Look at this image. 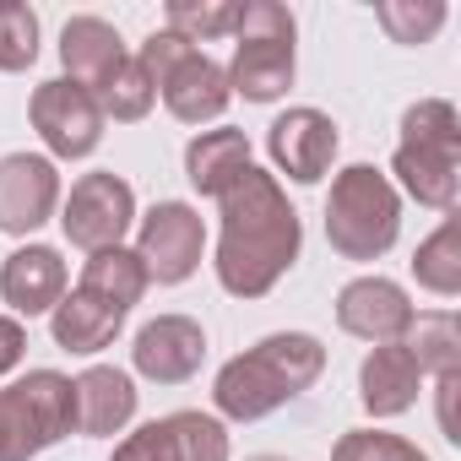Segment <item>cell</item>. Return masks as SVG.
<instances>
[{"label":"cell","instance_id":"cell-1","mask_svg":"<svg viewBox=\"0 0 461 461\" xmlns=\"http://www.w3.org/2000/svg\"><path fill=\"white\" fill-rule=\"evenodd\" d=\"M217 206H222V228H217L212 272H217L222 294L267 299L294 272V261L304 250V222H299L288 190L277 185V174L250 163L217 195Z\"/></svg>","mask_w":461,"mask_h":461},{"label":"cell","instance_id":"cell-2","mask_svg":"<svg viewBox=\"0 0 461 461\" xmlns=\"http://www.w3.org/2000/svg\"><path fill=\"white\" fill-rule=\"evenodd\" d=\"M326 369V348L310 331H272L240 358H228L212 380V407L228 423H261L294 396H304Z\"/></svg>","mask_w":461,"mask_h":461},{"label":"cell","instance_id":"cell-3","mask_svg":"<svg viewBox=\"0 0 461 461\" xmlns=\"http://www.w3.org/2000/svg\"><path fill=\"white\" fill-rule=\"evenodd\" d=\"M396 185L434 212H456L461 195V114L450 98H418L402 114V141L391 152Z\"/></svg>","mask_w":461,"mask_h":461},{"label":"cell","instance_id":"cell-4","mask_svg":"<svg viewBox=\"0 0 461 461\" xmlns=\"http://www.w3.org/2000/svg\"><path fill=\"white\" fill-rule=\"evenodd\" d=\"M402 234V195L375 163H348L326 195V240L342 261H380Z\"/></svg>","mask_w":461,"mask_h":461},{"label":"cell","instance_id":"cell-5","mask_svg":"<svg viewBox=\"0 0 461 461\" xmlns=\"http://www.w3.org/2000/svg\"><path fill=\"white\" fill-rule=\"evenodd\" d=\"M234 39L240 44H234V66H228V93H240L245 104H277L299 71L294 12L277 6V0H245Z\"/></svg>","mask_w":461,"mask_h":461},{"label":"cell","instance_id":"cell-6","mask_svg":"<svg viewBox=\"0 0 461 461\" xmlns=\"http://www.w3.org/2000/svg\"><path fill=\"white\" fill-rule=\"evenodd\" d=\"M136 66L152 77L163 109L179 125H212V120H222L228 104H234V93H228V71L206 50H190L185 39H174L163 28L136 50Z\"/></svg>","mask_w":461,"mask_h":461},{"label":"cell","instance_id":"cell-7","mask_svg":"<svg viewBox=\"0 0 461 461\" xmlns=\"http://www.w3.org/2000/svg\"><path fill=\"white\" fill-rule=\"evenodd\" d=\"M77 434V391L60 369H28L0 391V461H33Z\"/></svg>","mask_w":461,"mask_h":461},{"label":"cell","instance_id":"cell-8","mask_svg":"<svg viewBox=\"0 0 461 461\" xmlns=\"http://www.w3.org/2000/svg\"><path fill=\"white\" fill-rule=\"evenodd\" d=\"M131 222H136V190L120 174H109V168L82 174L71 185V195L60 201V234L77 250H87V256L120 250L125 234H131Z\"/></svg>","mask_w":461,"mask_h":461},{"label":"cell","instance_id":"cell-9","mask_svg":"<svg viewBox=\"0 0 461 461\" xmlns=\"http://www.w3.org/2000/svg\"><path fill=\"white\" fill-rule=\"evenodd\" d=\"M206 250V222L190 201H158L141 228H136V261L147 267V283L158 288H179L195 277Z\"/></svg>","mask_w":461,"mask_h":461},{"label":"cell","instance_id":"cell-10","mask_svg":"<svg viewBox=\"0 0 461 461\" xmlns=\"http://www.w3.org/2000/svg\"><path fill=\"white\" fill-rule=\"evenodd\" d=\"M28 120L39 131V141L50 147L44 158L50 163H77V158H93L98 141H104V114H98V98L66 77L55 82H39L33 98H28Z\"/></svg>","mask_w":461,"mask_h":461},{"label":"cell","instance_id":"cell-11","mask_svg":"<svg viewBox=\"0 0 461 461\" xmlns=\"http://www.w3.org/2000/svg\"><path fill=\"white\" fill-rule=\"evenodd\" d=\"M228 456H234V445H228L222 418L185 407V412L152 418L136 434H125L109 461H228Z\"/></svg>","mask_w":461,"mask_h":461},{"label":"cell","instance_id":"cell-12","mask_svg":"<svg viewBox=\"0 0 461 461\" xmlns=\"http://www.w3.org/2000/svg\"><path fill=\"white\" fill-rule=\"evenodd\" d=\"M60 212V168L44 152H6L0 158V234H39Z\"/></svg>","mask_w":461,"mask_h":461},{"label":"cell","instance_id":"cell-13","mask_svg":"<svg viewBox=\"0 0 461 461\" xmlns=\"http://www.w3.org/2000/svg\"><path fill=\"white\" fill-rule=\"evenodd\" d=\"M337 147H342L337 120L321 114V109H310V104L277 114L272 131H267V152H272L277 174H288L294 185H321L326 168L337 163Z\"/></svg>","mask_w":461,"mask_h":461},{"label":"cell","instance_id":"cell-14","mask_svg":"<svg viewBox=\"0 0 461 461\" xmlns=\"http://www.w3.org/2000/svg\"><path fill=\"white\" fill-rule=\"evenodd\" d=\"M412 321H418V310H412L407 288L391 283V277H353L337 294V326L358 342H375V348L402 342L412 331Z\"/></svg>","mask_w":461,"mask_h":461},{"label":"cell","instance_id":"cell-15","mask_svg":"<svg viewBox=\"0 0 461 461\" xmlns=\"http://www.w3.org/2000/svg\"><path fill=\"white\" fill-rule=\"evenodd\" d=\"M201 358H206V331L190 315H158L131 342V364L152 385H185L201 369Z\"/></svg>","mask_w":461,"mask_h":461},{"label":"cell","instance_id":"cell-16","mask_svg":"<svg viewBox=\"0 0 461 461\" xmlns=\"http://www.w3.org/2000/svg\"><path fill=\"white\" fill-rule=\"evenodd\" d=\"M71 288V272L60 261V250L50 245H23L0 261V299L12 304V315H50Z\"/></svg>","mask_w":461,"mask_h":461},{"label":"cell","instance_id":"cell-17","mask_svg":"<svg viewBox=\"0 0 461 461\" xmlns=\"http://www.w3.org/2000/svg\"><path fill=\"white\" fill-rule=\"evenodd\" d=\"M423 396V369L402 342H380L369 348V358L358 364V402L369 418H402L412 402Z\"/></svg>","mask_w":461,"mask_h":461},{"label":"cell","instance_id":"cell-18","mask_svg":"<svg viewBox=\"0 0 461 461\" xmlns=\"http://www.w3.org/2000/svg\"><path fill=\"white\" fill-rule=\"evenodd\" d=\"M77 391V434H93V439H109V434H125L131 418H136V380L114 364H93L71 380Z\"/></svg>","mask_w":461,"mask_h":461},{"label":"cell","instance_id":"cell-19","mask_svg":"<svg viewBox=\"0 0 461 461\" xmlns=\"http://www.w3.org/2000/svg\"><path fill=\"white\" fill-rule=\"evenodd\" d=\"M60 60H66V82L98 93L131 60V50H125V39H120L114 23H104V17H71L66 33H60Z\"/></svg>","mask_w":461,"mask_h":461},{"label":"cell","instance_id":"cell-20","mask_svg":"<svg viewBox=\"0 0 461 461\" xmlns=\"http://www.w3.org/2000/svg\"><path fill=\"white\" fill-rule=\"evenodd\" d=\"M120 326H125V310H114V304H104V299H93V294H82V288H71L55 310H50V337H55V348H66V353H104L114 337H120Z\"/></svg>","mask_w":461,"mask_h":461},{"label":"cell","instance_id":"cell-21","mask_svg":"<svg viewBox=\"0 0 461 461\" xmlns=\"http://www.w3.org/2000/svg\"><path fill=\"white\" fill-rule=\"evenodd\" d=\"M250 136L234 131V125H222V131H201L190 147H185V179L201 190V195H222L228 185H234L245 168H250Z\"/></svg>","mask_w":461,"mask_h":461},{"label":"cell","instance_id":"cell-22","mask_svg":"<svg viewBox=\"0 0 461 461\" xmlns=\"http://www.w3.org/2000/svg\"><path fill=\"white\" fill-rule=\"evenodd\" d=\"M77 288L131 315V304H141V294H147V267H141L136 250H125V245H120V250H98V256H87Z\"/></svg>","mask_w":461,"mask_h":461},{"label":"cell","instance_id":"cell-23","mask_svg":"<svg viewBox=\"0 0 461 461\" xmlns=\"http://www.w3.org/2000/svg\"><path fill=\"white\" fill-rule=\"evenodd\" d=\"M240 12H245V0H168L163 33H174V39H185L195 50V44H212L222 33H234Z\"/></svg>","mask_w":461,"mask_h":461},{"label":"cell","instance_id":"cell-24","mask_svg":"<svg viewBox=\"0 0 461 461\" xmlns=\"http://www.w3.org/2000/svg\"><path fill=\"white\" fill-rule=\"evenodd\" d=\"M412 277H418V288H429L439 299H456L461 294V228H456V217H445L434 234L418 245Z\"/></svg>","mask_w":461,"mask_h":461},{"label":"cell","instance_id":"cell-25","mask_svg":"<svg viewBox=\"0 0 461 461\" xmlns=\"http://www.w3.org/2000/svg\"><path fill=\"white\" fill-rule=\"evenodd\" d=\"M402 348H407V353L418 358V369L434 375V380L461 375V326H456V315H445V310H439V315H418Z\"/></svg>","mask_w":461,"mask_h":461},{"label":"cell","instance_id":"cell-26","mask_svg":"<svg viewBox=\"0 0 461 461\" xmlns=\"http://www.w3.org/2000/svg\"><path fill=\"white\" fill-rule=\"evenodd\" d=\"M98 98V114L104 120H120V125H136V120H147L152 114V104H158V87H152V77L136 66V55L93 93Z\"/></svg>","mask_w":461,"mask_h":461},{"label":"cell","instance_id":"cell-27","mask_svg":"<svg viewBox=\"0 0 461 461\" xmlns=\"http://www.w3.org/2000/svg\"><path fill=\"white\" fill-rule=\"evenodd\" d=\"M39 60V12L23 0H0V71L17 77Z\"/></svg>","mask_w":461,"mask_h":461},{"label":"cell","instance_id":"cell-28","mask_svg":"<svg viewBox=\"0 0 461 461\" xmlns=\"http://www.w3.org/2000/svg\"><path fill=\"white\" fill-rule=\"evenodd\" d=\"M375 23L391 33V44H429L439 28H445V6H434V0H380L375 6Z\"/></svg>","mask_w":461,"mask_h":461},{"label":"cell","instance_id":"cell-29","mask_svg":"<svg viewBox=\"0 0 461 461\" xmlns=\"http://www.w3.org/2000/svg\"><path fill=\"white\" fill-rule=\"evenodd\" d=\"M331 461H429L412 439L385 434V429H348L331 445Z\"/></svg>","mask_w":461,"mask_h":461},{"label":"cell","instance_id":"cell-30","mask_svg":"<svg viewBox=\"0 0 461 461\" xmlns=\"http://www.w3.org/2000/svg\"><path fill=\"white\" fill-rule=\"evenodd\" d=\"M23 358H28V331H23V321H17V315H0V380H6L12 369H23Z\"/></svg>","mask_w":461,"mask_h":461},{"label":"cell","instance_id":"cell-31","mask_svg":"<svg viewBox=\"0 0 461 461\" xmlns=\"http://www.w3.org/2000/svg\"><path fill=\"white\" fill-rule=\"evenodd\" d=\"M250 461H288V456H250Z\"/></svg>","mask_w":461,"mask_h":461}]
</instances>
